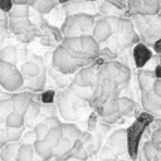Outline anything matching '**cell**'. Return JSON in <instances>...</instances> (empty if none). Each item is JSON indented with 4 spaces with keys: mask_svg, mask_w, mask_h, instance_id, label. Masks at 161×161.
Masks as SVG:
<instances>
[{
    "mask_svg": "<svg viewBox=\"0 0 161 161\" xmlns=\"http://www.w3.org/2000/svg\"><path fill=\"white\" fill-rule=\"evenodd\" d=\"M33 146L35 155H38L42 161H50L54 158V148L50 147L44 140H36Z\"/></svg>",
    "mask_w": 161,
    "mask_h": 161,
    "instance_id": "cell-21",
    "label": "cell"
},
{
    "mask_svg": "<svg viewBox=\"0 0 161 161\" xmlns=\"http://www.w3.org/2000/svg\"><path fill=\"white\" fill-rule=\"evenodd\" d=\"M9 31L14 34L20 43H30L40 35V29L30 18H9Z\"/></svg>",
    "mask_w": 161,
    "mask_h": 161,
    "instance_id": "cell-8",
    "label": "cell"
},
{
    "mask_svg": "<svg viewBox=\"0 0 161 161\" xmlns=\"http://www.w3.org/2000/svg\"><path fill=\"white\" fill-rule=\"evenodd\" d=\"M48 74H49L50 78L54 80L55 86H57L58 88H60V89H62V88H67V87L70 84V82L73 80V78H70V75L63 74V73L55 70V69L52 68V67L48 68Z\"/></svg>",
    "mask_w": 161,
    "mask_h": 161,
    "instance_id": "cell-25",
    "label": "cell"
},
{
    "mask_svg": "<svg viewBox=\"0 0 161 161\" xmlns=\"http://www.w3.org/2000/svg\"><path fill=\"white\" fill-rule=\"evenodd\" d=\"M135 29L143 44L152 47L153 43L161 38V15H143L136 14L131 16Z\"/></svg>",
    "mask_w": 161,
    "mask_h": 161,
    "instance_id": "cell-4",
    "label": "cell"
},
{
    "mask_svg": "<svg viewBox=\"0 0 161 161\" xmlns=\"http://www.w3.org/2000/svg\"><path fill=\"white\" fill-rule=\"evenodd\" d=\"M19 147H20V141L19 142H8L0 150V161H15Z\"/></svg>",
    "mask_w": 161,
    "mask_h": 161,
    "instance_id": "cell-24",
    "label": "cell"
},
{
    "mask_svg": "<svg viewBox=\"0 0 161 161\" xmlns=\"http://www.w3.org/2000/svg\"><path fill=\"white\" fill-rule=\"evenodd\" d=\"M121 161H132V160H121Z\"/></svg>",
    "mask_w": 161,
    "mask_h": 161,
    "instance_id": "cell-57",
    "label": "cell"
},
{
    "mask_svg": "<svg viewBox=\"0 0 161 161\" xmlns=\"http://www.w3.org/2000/svg\"><path fill=\"white\" fill-rule=\"evenodd\" d=\"M35 141H36V136H35L34 128H31V130L24 132V135L20 140V143H34Z\"/></svg>",
    "mask_w": 161,
    "mask_h": 161,
    "instance_id": "cell-41",
    "label": "cell"
},
{
    "mask_svg": "<svg viewBox=\"0 0 161 161\" xmlns=\"http://www.w3.org/2000/svg\"><path fill=\"white\" fill-rule=\"evenodd\" d=\"M98 6V13L103 16H125V11H122L121 9H118L117 6L102 0L99 1Z\"/></svg>",
    "mask_w": 161,
    "mask_h": 161,
    "instance_id": "cell-26",
    "label": "cell"
},
{
    "mask_svg": "<svg viewBox=\"0 0 161 161\" xmlns=\"http://www.w3.org/2000/svg\"><path fill=\"white\" fill-rule=\"evenodd\" d=\"M112 34H113V29L108 16H103V15L98 16L96 19V23L92 30V36L102 45L112 36Z\"/></svg>",
    "mask_w": 161,
    "mask_h": 161,
    "instance_id": "cell-14",
    "label": "cell"
},
{
    "mask_svg": "<svg viewBox=\"0 0 161 161\" xmlns=\"http://www.w3.org/2000/svg\"><path fill=\"white\" fill-rule=\"evenodd\" d=\"M68 87L70 88V91H72L78 98H80L82 101H86V102H88V101L91 99L92 94H93V88L80 87V86H78L77 83H74L73 80L70 82V84H69Z\"/></svg>",
    "mask_w": 161,
    "mask_h": 161,
    "instance_id": "cell-31",
    "label": "cell"
},
{
    "mask_svg": "<svg viewBox=\"0 0 161 161\" xmlns=\"http://www.w3.org/2000/svg\"><path fill=\"white\" fill-rule=\"evenodd\" d=\"M60 10L65 16L72 14H80V13L92 14V15L98 14L97 1H88V0H73L64 3L60 5Z\"/></svg>",
    "mask_w": 161,
    "mask_h": 161,
    "instance_id": "cell-12",
    "label": "cell"
},
{
    "mask_svg": "<svg viewBox=\"0 0 161 161\" xmlns=\"http://www.w3.org/2000/svg\"><path fill=\"white\" fill-rule=\"evenodd\" d=\"M68 1H73V0H59V4H64V3H68ZM88 1H97V0H88Z\"/></svg>",
    "mask_w": 161,
    "mask_h": 161,
    "instance_id": "cell-54",
    "label": "cell"
},
{
    "mask_svg": "<svg viewBox=\"0 0 161 161\" xmlns=\"http://www.w3.org/2000/svg\"><path fill=\"white\" fill-rule=\"evenodd\" d=\"M13 5H14L13 0H0V9L4 10L5 13H9L11 10Z\"/></svg>",
    "mask_w": 161,
    "mask_h": 161,
    "instance_id": "cell-45",
    "label": "cell"
},
{
    "mask_svg": "<svg viewBox=\"0 0 161 161\" xmlns=\"http://www.w3.org/2000/svg\"><path fill=\"white\" fill-rule=\"evenodd\" d=\"M47 74H48V67L44 65L40 70V73L30 79H25V89H29L34 93H40L44 91L45 88V83H47Z\"/></svg>",
    "mask_w": 161,
    "mask_h": 161,
    "instance_id": "cell-19",
    "label": "cell"
},
{
    "mask_svg": "<svg viewBox=\"0 0 161 161\" xmlns=\"http://www.w3.org/2000/svg\"><path fill=\"white\" fill-rule=\"evenodd\" d=\"M34 97H35V93L29 89H21V91L11 93L10 99H11V104H13V111L24 116V113L26 112V109Z\"/></svg>",
    "mask_w": 161,
    "mask_h": 161,
    "instance_id": "cell-15",
    "label": "cell"
},
{
    "mask_svg": "<svg viewBox=\"0 0 161 161\" xmlns=\"http://www.w3.org/2000/svg\"><path fill=\"white\" fill-rule=\"evenodd\" d=\"M152 50L155 52V54H161V38L157 39L153 45H152Z\"/></svg>",
    "mask_w": 161,
    "mask_h": 161,
    "instance_id": "cell-49",
    "label": "cell"
},
{
    "mask_svg": "<svg viewBox=\"0 0 161 161\" xmlns=\"http://www.w3.org/2000/svg\"><path fill=\"white\" fill-rule=\"evenodd\" d=\"M0 59L5 60V62H9V63H13V64H16V60H18V50H16V48L14 45H8V47L1 48Z\"/></svg>",
    "mask_w": 161,
    "mask_h": 161,
    "instance_id": "cell-33",
    "label": "cell"
},
{
    "mask_svg": "<svg viewBox=\"0 0 161 161\" xmlns=\"http://www.w3.org/2000/svg\"><path fill=\"white\" fill-rule=\"evenodd\" d=\"M25 79L15 64L0 59V88L5 92L14 93L24 89Z\"/></svg>",
    "mask_w": 161,
    "mask_h": 161,
    "instance_id": "cell-7",
    "label": "cell"
},
{
    "mask_svg": "<svg viewBox=\"0 0 161 161\" xmlns=\"http://www.w3.org/2000/svg\"><path fill=\"white\" fill-rule=\"evenodd\" d=\"M11 111H13V104H11L10 97L0 99V126L5 123V119Z\"/></svg>",
    "mask_w": 161,
    "mask_h": 161,
    "instance_id": "cell-36",
    "label": "cell"
},
{
    "mask_svg": "<svg viewBox=\"0 0 161 161\" xmlns=\"http://www.w3.org/2000/svg\"><path fill=\"white\" fill-rule=\"evenodd\" d=\"M62 130H63V137L70 140L72 142L79 140L83 132L74 122H62Z\"/></svg>",
    "mask_w": 161,
    "mask_h": 161,
    "instance_id": "cell-23",
    "label": "cell"
},
{
    "mask_svg": "<svg viewBox=\"0 0 161 161\" xmlns=\"http://www.w3.org/2000/svg\"><path fill=\"white\" fill-rule=\"evenodd\" d=\"M150 141L160 150L161 148V127H157L155 126V128L152 130L151 132V136H150Z\"/></svg>",
    "mask_w": 161,
    "mask_h": 161,
    "instance_id": "cell-40",
    "label": "cell"
},
{
    "mask_svg": "<svg viewBox=\"0 0 161 161\" xmlns=\"http://www.w3.org/2000/svg\"><path fill=\"white\" fill-rule=\"evenodd\" d=\"M161 11V0H127V11L125 16L136 14L157 15Z\"/></svg>",
    "mask_w": 161,
    "mask_h": 161,
    "instance_id": "cell-10",
    "label": "cell"
},
{
    "mask_svg": "<svg viewBox=\"0 0 161 161\" xmlns=\"http://www.w3.org/2000/svg\"><path fill=\"white\" fill-rule=\"evenodd\" d=\"M30 10H31V6H29V5L14 4L11 10L8 13V15H9V18H15V19L29 18L30 16Z\"/></svg>",
    "mask_w": 161,
    "mask_h": 161,
    "instance_id": "cell-32",
    "label": "cell"
},
{
    "mask_svg": "<svg viewBox=\"0 0 161 161\" xmlns=\"http://www.w3.org/2000/svg\"><path fill=\"white\" fill-rule=\"evenodd\" d=\"M106 60L103 58H97L92 64L86 65L80 68L77 73L73 74V82L77 83L80 87H88V88H94L97 83V75L99 67L104 63Z\"/></svg>",
    "mask_w": 161,
    "mask_h": 161,
    "instance_id": "cell-9",
    "label": "cell"
},
{
    "mask_svg": "<svg viewBox=\"0 0 161 161\" xmlns=\"http://www.w3.org/2000/svg\"><path fill=\"white\" fill-rule=\"evenodd\" d=\"M152 89H153V92L161 98V79H155L153 80V84H152Z\"/></svg>",
    "mask_w": 161,
    "mask_h": 161,
    "instance_id": "cell-47",
    "label": "cell"
},
{
    "mask_svg": "<svg viewBox=\"0 0 161 161\" xmlns=\"http://www.w3.org/2000/svg\"><path fill=\"white\" fill-rule=\"evenodd\" d=\"M43 59H44V63L47 64V67L49 68V67L52 65V59H53V52H47V53L44 54Z\"/></svg>",
    "mask_w": 161,
    "mask_h": 161,
    "instance_id": "cell-48",
    "label": "cell"
},
{
    "mask_svg": "<svg viewBox=\"0 0 161 161\" xmlns=\"http://www.w3.org/2000/svg\"><path fill=\"white\" fill-rule=\"evenodd\" d=\"M135 108H136V104H135L133 99H131L128 97H123V96L118 97V111H119L121 117L131 116L133 113Z\"/></svg>",
    "mask_w": 161,
    "mask_h": 161,
    "instance_id": "cell-27",
    "label": "cell"
},
{
    "mask_svg": "<svg viewBox=\"0 0 161 161\" xmlns=\"http://www.w3.org/2000/svg\"><path fill=\"white\" fill-rule=\"evenodd\" d=\"M62 138H63V130H62V126H59V127H52V128H49L48 133L44 137V141L50 147L54 148L59 143V141Z\"/></svg>",
    "mask_w": 161,
    "mask_h": 161,
    "instance_id": "cell-29",
    "label": "cell"
},
{
    "mask_svg": "<svg viewBox=\"0 0 161 161\" xmlns=\"http://www.w3.org/2000/svg\"><path fill=\"white\" fill-rule=\"evenodd\" d=\"M153 52L151 50L150 47H147L146 44H143L142 42L137 43L133 48H132V59H133V64L137 69L145 68L146 64L148 63V60L152 58Z\"/></svg>",
    "mask_w": 161,
    "mask_h": 161,
    "instance_id": "cell-16",
    "label": "cell"
},
{
    "mask_svg": "<svg viewBox=\"0 0 161 161\" xmlns=\"http://www.w3.org/2000/svg\"><path fill=\"white\" fill-rule=\"evenodd\" d=\"M8 33H9V31L0 30V50H1V45H3V43H4V40H5L6 35H8Z\"/></svg>",
    "mask_w": 161,
    "mask_h": 161,
    "instance_id": "cell-52",
    "label": "cell"
},
{
    "mask_svg": "<svg viewBox=\"0 0 161 161\" xmlns=\"http://www.w3.org/2000/svg\"><path fill=\"white\" fill-rule=\"evenodd\" d=\"M57 113H58V108H57V104H55V103H42L39 118L43 121V119L47 118V117L57 116ZM39 118H38V119H39Z\"/></svg>",
    "mask_w": 161,
    "mask_h": 161,
    "instance_id": "cell-37",
    "label": "cell"
},
{
    "mask_svg": "<svg viewBox=\"0 0 161 161\" xmlns=\"http://www.w3.org/2000/svg\"><path fill=\"white\" fill-rule=\"evenodd\" d=\"M132 77L131 68L119 60H107L98 70L93 94L88 101L89 108L97 109L108 99H116L127 89Z\"/></svg>",
    "mask_w": 161,
    "mask_h": 161,
    "instance_id": "cell-2",
    "label": "cell"
},
{
    "mask_svg": "<svg viewBox=\"0 0 161 161\" xmlns=\"http://www.w3.org/2000/svg\"><path fill=\"white\" fill-rule=\"evenodd\" d=\"M101 44L89 35L64 38L53 50L52 68L55 70L73 75L80 68L92 64L99 58Z\"/></svg>",
    "mask_w": 161,
    "mask_h": 161,
    "instance_id": "cell-1",
    "label": "cell"
},
{
    "mask_svg": "<svg viewBox=\"0 0 161 161\" xmlns=\"http://www.w3.org/2000/svg\"><path fill=\"white\" fill-rule=\"evenodd\" d=\"M153 73H155V78L161 79V64L160 63L153 68Z\"/></svg>",
    "mask_w": 161,
    "mask_h": 161,
    "instance_id": "cell-51",
    "label": "cell"
},
{
    "mask_svg": "<svg viewBox=\"0 0 161 161\" xmlns=\"http://www.w3.org/2000/svg\"><path fill=\"white\" fill-rule=\"evenodd\" d=\"M33 58L35 59V60H26V62H24L21 65H20V73L23 74V77H24V79H30V78H34V77H36L39 73H40V70H42V68L44 67V65H47L45 63H44V59L43 58H40V57H36V55H33Z\"/></svg>",
    "mask_w": 161,
    "mask_h": 161,
    "instance_id": "cell-17",
    "label": "cell"
},
{
    "mask_svg": "<svg viewBox=\"0 0 161 161\" xmlns=\"http://www.w3.org/2000/svg\"><path fill=\"white\" fill-rule=\"evenodd\" d=\"M109 147L113 153L118 156H128V145H127V132L126 128H118L113 131L106 140L104 143Z\"/></svg>",
    "mask_w": 161,
    "mask_h": 161,
    "instance_id": "cell-11",
    "label": "cell"
},
{
    "mask_svg": "<svg viewBox=\"0 0 161 161\" xmlns=\"http://www.w3.org/2000/svg\"><path fill=\"white\" fill-rule=\"evenodd\" d=\"M5 127H24L25 126V122H24V116L23 114H19L14 111H11L9 113V116L6 117L5 119Z\"/></svg>",
    "mask_w": 161,
    "mask_h": 161,
    "instance_id": "cell-34",
    "label": "cell"
},
{
    "mask_svg": "<svg viewBox=\"0 0 161 161\" xmlns=\"http://www.w3.org/2000/svg\"><path fill=\"white\" fill-rule=\"evenodd\" d=\"M155 117L147 112H141L136 119L126 128L127 132V145H128V156L132 161L137 160V153L140 150V141L146 132V130L153 123Z\"/></svg>",
    "mask_w": 161,
    "mask_h": 161,
    "instance_id": "cell-6",
    "label": "cell"
},
{
    "mask_svg": "<svg viewBox=\"0 0 161 161\" xmlns=\"http://www.w3.org/2000/svg\"><path fill=\"white\" fill-rule=\"evenodd\" d=\"M153 126L161 127V117H155V119H153Z\"/></svg>",
    "mask_w": 161,
    "mask_h": 161,
    "instance_id": "cell-53",
    "label": "cell"
},
{
    "mask_svg": "<svg viewBox=\"0 0 161 161\" xmlns=\"http://www.w3.org/2000/svg\"><path fill=\"white\" fill-rule=\"evenodd\" d=\"M99 161H117V158H102V160H99Z\"/></svg>",
    "mask_w": 161,
    "mask_h": 161,
    "instance_id": "cell-55",
    "label": "cell"
},
{
    "mask_svg": "<svg viewBox=\"0 0 161 161\" xmlns=\"http://www.w3.org/2000/svg\"><path fill=\"white\" fill-rule=\"evenodd\" d=\"M101 16V14H72L67 15L60 25V31L64 38H72V36H82V35H89L92 34L96 19Z\"/></svg>",
    "mask_w": 161,
    "mask_h": 161,
    "instance_id": "cell-5",
    "label": "cell"
},
{
    "mask_svg": "<svg viewBox=\"0 0 161 161\" xmlns=\"http://www.w3.org/2000/svg\"><path fill=\"white\" fill-rule=\"evenodd\" d=\"M40 108H42V101H40V93L36 94L30 102L26 112L24 113V122L25 127H34L35 121H38L39 114H40Z\"/></svg>",
    "mask_w": 161,
    "mask_h": 161,
    "instance_id": "cell-18",
    "label": "cell"
},
{
    "mask_svg": "<svg viewBox=\"0 0 161 161\" xmlns=\"http://www.w3.org/2000/svg\"><path fill=\"white\" fill-rule=\"evenodd\" d=\"M34 153L35 151L33 143H20L15 161H33Z\"/></svg>",
    "mask_w": 161,
    "mask_h": 161,
    "instance_id": "cell-30",
    "label": "cell"
},
{
    "mask_svg": "<svg viewBox=\"0 0 161 161\" xmlns=\"http://www.w3.org/2000/svg\"><path fill=\"white\" fill-rule=\"evenodd\" d=\"M64 161H82V160H78V158H73V157H69V158H67V160H64Z\"/></svg>",
    "mask_w": 161,
    "mask_h": 161,
    "instance_id": "cell-56",
    "label": "cell"
},
{
    "mask_svg": "<svg viewBox=\"0 0 161 161\" xmlns=\"http://www.w3.org/2000/svg\"><path fill=\"white\" fill-rule=\"evenodd\" d=\"M59 5V0H36L31 5V9L42 15H47L50 14L54 9H57Z\"/></svg>",
    "mask_w": 161,
    "mask_h": 161,
    "instance_id": "cell-22",
    "label": "cell"
},
{
    "mask_svg": "<svg viewBox=\"0 0 161 161\" xmlns=\"http://www.w3.org/2000/svg\"><path fill=\"white\" fill-rule=\"evenodd\" d=\"M26 127H5V131H6V138H8V142H19L25 132Z\"/></svg>",
    "mask_w": 161,
    "mask_h": 161,
    "instance_id": "cell-35",
    "label": "cell"
},
{
    "mask_svg": "<svg viewBox=\"0 0 161 161\" xmlns=\"http://www.w3.org/2000/svg\"><path fill=\"white\" fill-rule=\"evenodd\" d=\"M58 113L65 122H78L82 119L86 109L89 107L88 102L78 98L69 87L62 88L55 94V102Z\"/></svg>",
    "mask_w": 161,
    "mask_h": 161,
    "instance_id": "cell-3",
    "label": "cell"
},
{
    "mask_svg": "<svg viewBox=\"0 0 161 161\" xmlns=\"http://www.w3.org/2000/svg\"><path fill=\"white\" fill-rule=\"evenodd\" d=\"M36 0H13L14 4H23V5H29L31 6Z\"/></svg>",
    "mask_w": 161,
    "mask_h": 161,
    "instance_id": "cell-50",
    "label": "cell"
},
{
    "mask_svg": "<svg viewBox=\"0 0 161 161\" xmlns=\"http://www.w3.org/2000/svg\"><path fill=\"white\" fill-rule=\"evenodd\" d=\"M8 143V138H6V131L5 128H3L0 126V150Z\"/></svg>",
    "mask_w": 161,
    "mask_h": 161,
    "instance_id": "cell-46",
    "label": "cell"
},
{
    "mask_svg": "<svg viewBox=\"0 0 161 161\" xmlns=\"http://www.w3.org/2000/svg\"><path fill=\"white\" fill-rule=\"evenodd\" d=\"M141 97V106L142 109L153 117H161V98L153 92L152 88L141 91L140 92Z\"/></svg>",
    "mask_w": 161,
    "mask_h": 161,
    "instance_id": "cell-13",
    "label": "cell"
},
{
    "mask_svg": "<svg viewBox=\"0 0 161 161\" xmlns=\"http://www.w3.org/2000/svg\"><path fill=\"white\" fill-rule=\"evenodd\" d=\"M0 30L9 31V15L0 9Z\"/></svg>",
    "mask_w": 161,
    "mask_h": 161,
    "instance_id": "cell-42",
    "label": "cell"
},
{
    "mask_svg": "<svg viewBox=\"0 0 161 161\" xmlns=\"http://www.w3.org/2000/svg\"><path fill=\"white\" fill-rule=\"evenodd\" d=\"M43 122H44V123H47L49 128L62 126V121H60V118H58L57 116H50V117H47V118H44V119H43Z\"/></svg>",
    "mask_w": 161,
    "mask_h": 161,
    "instance_id": "cell-43",
    "label": "cell"
},
{
    "mask_svg": "<svg viewBox=\"0 0 161 161\" xmlns=\"http://www.w3.org/2000/svg\"><path fill=\"white\" fill-rule=\"evenodd\" d=\"M160 15H161V11H160Z\"/></svg>",
    "mask_w": 161,
    "mask_h": 161,
    "instance_id": "cell-58",
    "label": "cell"
},
{
    "mask_svg": "<svg viewBox=\"0 0 161 161\" xmlns=\"http://www.w3.org/2000/svg\"><path fill=\"white\" fill-rule=\"evenodd\" d=\"M114 6H117L118 9H121L122 11H125V15H126V11H127V0H104Z\"/></svg>",
    "mask_w": 161,
    "mask_h": 161,
    "instance_id": "cell-44",
    "label": "cell"
},
{
    "mask_svg": "<svg viewBox=\"0 0 161 161\" xmlns=\"http://www.w3.org/2000/svg\"><path fill=\"white\" fill-rule=\"evenodd\" d=\"M55 94H57V92L54 89H44L43 92H40L42 103H54L55 102Z\"/></svg>",
    "mask_w": 161,
    "mask_h": 161,
    "instance_id": "cell-39",
    "label": "cell"
},
{
    "mask_svg": "<svg viewBox=\"0 0 161 161\" xmlns=\"http://www.w3.org/2000/svg\"><path fill=\"white\" fill-rule=\"evenodd\" d=\"M72 147H73V142L65 137H63L59 143L54 147V161H64L67 158L70 157V152H72Z\"/></svg>",
    "mask_w": 161,
    "mask_h": 161,
    "instance_id": "cell-20",
    "label": "cell"
},
{
    "mask_svg": "<svg viewBox=\"0 0 161 161\" xmlns=\"http://www.w3.org/2000/svg\"><path fill=\"white\" fill-rule=\"evenodd\" d=\"M70 157L78 158V160H82V161H87L89 158V153H88L86 143H83L80 140H77L75 142H73Z\"/></svg>",
    "mask_w": 161,
    "mask_h": 161,
    "instance_id": "cell-28",
    "label": "cell"
},
{
    "mask_svg": "<svg viewBox=\"0 0 161 161\" xmlns=\"http://www.w3.org/2000/svg\"><path fill=\"white\" fill-rule=\"evenodd\" d=\"M33 128H34V132H35L36 140H44L45 135H47V133H48V131H49L48 125H47V123H44L43 121H40V122L35 123Z\"/></svg>",
    "mask_w": 161,
    "mask_h": 161,
    "instance_id": "cell-38",
    "label": "cell"
}]
</instances>
